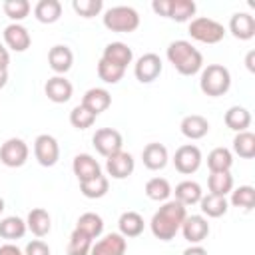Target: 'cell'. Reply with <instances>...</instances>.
Masks as SVG:
<instances>
[{
	"label": "cell",
	"instance_id": "1",
	"mask_svg": "<svg viewBox=\"0 0 255 255\" xmlns=\"http://www.w3.org/2000/svg\"><path fill=\"white\" fill-rule=\"evenodd\" d=\"M187 217V211H185V205H181L179 201H165L151 217L149 221V227H151V233L161 239V241H169L175 237V233L181 229V223L183 219Z\"/></svg>",
	"mask_w": 255,
	"mask_h": 255
},
{
	"label": "cell",
	"instance_id": "2",
	"mask_svg": "<svg viewBox=\"0 0 255 255\" xmlns=\"http://www.w3.org/2000/svg\"><path fill=\"white\" fill-rule=\"evenodd\" d=\"M169 64L181 74V76H193L201 70L203 66V56L201 52L187 40H175L167 46L165 52Z\"/></svg>",
	"mask_w": 255,
	"mask_h": 255
},
{
	"label": "cell",
	"instance_id": "3",
	"mask_svg": "<svg viewBox=\"0 0 255 255\" xmlns=\"http://www.w3.org/2000/svg\"><path fill=\"white\" fill-rule=\"evenodd\" d=\"M199 88L205 96L211 98H219L223 94L229 92L231 88V74L225 66L221 64H209L203 72H201V80H199Z\"/></svg>",
	"mask_w": 255,
	"mask_h": 255
},
{
	"label": "cell",
	"instance_id": "4",
	"mask_svg": "<svg viewBox=\"0 0 255 255\" xmlns=\"http://www.w3.org/2000/svg\"><path fill=\"white\" fill-rule=\"evenodd\" d=\"M104 26L112 32L129 34L139 26V14L131 6H112L104 14Z\"/></svg>",
	"mask_w": 255,
	"mask_h": 255
},
{
	"label": "cell",
	"instance_id": "5",
	"mask_svg": "<svg viewBox=\"0 0 255 255\" xmlns=\"http://www.w3.org/2000/svg\"><path fill=\"white\" fill-rule=\"evenodd\" d=\"M189 36L201 44H217L223 40L225 28H223V24H219L213 18L199 16L189 22Z\"/></svg>",
	"mask_w": 255,
	"mask_h": 255
},
{
	"label": "cell",
	"instance_id": "6",
	"mask_svg": "<svg viewBox=\"0 0 255 255\" xmlns=\"http://www.w3.org/2000/svg\"><path fill=\"white\" fill-rule=\"evenodd\" d=\"M151 8L155 14L171 18L175 22H187L197 10L193 0H153Z\"/></svg>",
	"mask_w": 255,
	"mask_h": 255
},
{
	"label": "cell",
	"instance_id": "7",
	"mask_svg": "<svg viewBox=\"0 0 255 255\" xmlns=\"http://www.w3.org/2000/svg\"><path fill=\"white\" fill-rule=\"evenodd\" d=\"M92 143L96 147V151L104 157H110L118 151H122V145H124V137L118 129L114 128H100L96 129L94 137H92Z\"/></svg>",
	"mask_w": 255,
	"mask_h": 255
},
{
	"label": "cell",
	"instance_id": "8",
	"mask_svg": "<svg viewBox=\"0 0 255 255\" xmlns=\"http://www.w3.org/2000/svg\"><path fill=\"white\" fill-rule=\"evenodd\" d=\"M34 155L38 159L40 165L44 167H52L58 163L60 159V145H58V139L50 133H40L36 139H34Z\"/></svg>",
	"mask_w": 255,
	"mask_h": 255
},
{
	"label": "cell",
	"instance_id": "9",
	"mask_svg": "<svg viewBox=\"0 0 255 255\" xmlns=\"http://www.w3.org/2000/svg\"><path fill=\"white\" fill-rule=\"evenodd\" d=\"M28 153H30V149H28L24 139L10 137L0 147V161L8 167H22L28 159Z\"/></svg>",
	"mask_w": 255,
	"mask_h": 255
},
{
	"label": "cell",
	"instance_id": "10",
	"mask_svg": "<svg viewBox=\"0 0 255 255\" xmlns=\"http://www.w3.org/2000/svg\"><path fill=\"white\" fill-rule=\"evenodd\" d=\"M163 70V64H161V58L153 52H147L143 56L137 58L135 66H133V74H135V80L141 82V84H151L153 80L159 78Z\"/></svg>",
	"mask_w": 255,
	"mask_h": 255
},
{
	"label": "cell",
	"instance_id": "11",
	"mask_svg": "<svg viewBox=\"0 0 255 255\" xmlns=\"http://www.w3.org/2000/svg\"><path fill=\"white\" fill-rule=\"evenodd\" d=\"M173 165L183 175L195 173L199 169V165H201V151H199V147L193 145V143H185V145L177 147L175 155H173Z\"/></svg>",
	"mask_w": 255,
	"mask_h": 255
},
{
	"label": "cell",
	"instance_id": "12",
	"mask_svg": "<svg viewBox=\"0 0 255 255\" xmlns=\"http://www.w3.org/2000/svg\"><path fill=\"white\" fill-rule=\"evenodd\" d=\"M133 167H135V161L131 157V153L128 151H118L110 157H106V171L108 175H112L114 179H126L133 173Z\"/></svg>",
	"mask_w": 255,
	"mask_h": 255
},
{
	"label": "cell",
	"instance_id": "13",
	"mask_svg": "<svg viewBox=\"0 0 255 255\" xmlns=\"http://www.w3.org/2000/svg\"><path fill=\"white\" fill-rule=\"evenodd\" d=\"M181 233L185 241L197 245L209 235V223L203 215H187L181 223Z\"/></svg>",
	"mask_w": 255,
	"mask_h": 255
},
{
	"label": "cell",
	"instance_id": "14",
	"mask_svg": "<svg viewBox=\"0 0 255 255\" xmlns=\"http://www.w3.org/2000/svg\"><path fill=\"white\" fill-rule=\"evenodd\" d=\"M128 241L120 233H108L100 241L92 243L90 255H126Z\"/></svg>",
	"mask_w": 255,
	"mask_h": 255
},
{
	"label": "cell",
	"instance_id": "15",
	"mask_svg": "<svg viewBox=\"0 0 255 255\" xmlns=\"http://www.w3.org/2000/svg\"><path fill=\"white\" fill-rule=\"evenodd\" d=\"M44 92H46V96H48L50 102H54V104H66L72 98V94H74V86L64 76H54V78H50L46 82Z\"/></svg>",
	"mask_w": 255,
	"mask_h": 255
},
{
	"label": "cell",
	"instance_id": "16",
	"mask_svg": "<svg viewBox=\"0 0 255 255\" xmlns=\"http://www.w3.org/2000/svg\"><path fill=\"white\" fill-rule=\"evenodd\" d=\"M4 42L10 50L14 52H24L30 48L32 44V38H30V32L22 26V24H8L4 28Z\"/></svg>",
	"mask_w": 255,
	"mask_h": 255
},
{
	"label": "cell",
	"instance_id": "17",
	"mask_svg": "<svg viewBox=\"0 0 255 255\" xmlns=\"http://www.w3.org/2000/svg\"><path fill=\"white\" fill-rule=\"evenodd\" d=\"M72 169H74V175L78 177V181H88V179H94L98 175H102V167L100 163L90 155V153H78L74 157V163H72Z\"/></svg>",
	"mask_w": 255,
	"mask_h": 255
},
{
	"label": "cell",
	"instance_id": "18",
	"mask_svg": "<svg viewBox=\"0 0 255 255\" xmlns=\"http://www.w3.org/2000/svg\"><path fill=\"white\" fill-rule=\"evenodd\" d=\"M229 32L237 40H251L255 36V18L249 12H235L229 20Z\"/></svg>",
	"mask_w": 255,
	"mask_h": 255
},
{
	"label": "cell",
	"instance_id": "19",
	"mask_svg": "<svg viewBox=\"0 0 255 255\" xmlns=\"http://www.w3.org/2000/svg\"><path fill=\"white\" fill-rule=\"evenodd\" d=\"M141 159H143V165L151 171H157V169H163L167 165V147L163 143H157V141H151L143 147L141 151Z\"/></svg>",
	"mask_w": 255,
	"mask_h": 255
},
{
	"label": "cell",
	"instance_id": "20",
	"mask_svg": "<svg viewBox=\"0 0 255 255\" xmlns=\"http://www.w3.org/2000/svg\"><path fill=\"white\" fill-rule=\"evenodd\" d=\"M102 58H104L106 62L116 64V66H120V68L126 70L128 64H131V60H133V52H131V48H129L128 44H124V42H110V44L104 48Z\"/></svg>",
	"mask_w": 255,
	"mask_h": 255
},
{
	"label": "cell",
	"instance_id": "21",
	"mask_svg": "<svg viewBox=\"0 0 255 255\" xmlns=\"http://www.w3.org/2000/svg\"><path fill=\"white\" fill-rule=\"evenodd\" d=\"M48 64H50V68H52L58 76H60V74H66V72L72 68V64H74V54H72V50H70L68 46L56 44V46H52L50 52H48Z\"/></svg>",
	"mask_w": 255,
	"mask_h": 255
},
{
	"label": "cell",
	"instance_id": "22",
	"mask_svg": "<svg viewBox=\"0 0 255 255\" xmlns=\"http://www.w3.org/2000/svg\"><path fill=\"white\" fill-rule=\"evenodd\" d=\"M82 106H86L92 114L98 116L112 106V96L106 88H90L82 98Z\"/></svg>",
	"mask_w": 255,
	"mask_h": 255
},
{
	"label": "cell",
	"instance_id": "23",
	"mask_svg": "<svg viewBox=\"0 0 255 255\" xmlns=\"http://www.w3.org/2000/svg\"><path fill=\"white\" fill-rule=\"evenodd\" d=\"M179 128H181V133L187 139H201L209 131V122L203 116H199V114H191V116H185L181 120Z\"/></svg>",
	"mask_w": 255,
	"mask_h": 255
},
{
	"label": "cell",
	"instance_id": "24",
	"mask_svg": "<svg viewBox=\"0 0 255 255\" xmlns=\"http://www.w3.org/2000/svg\"><path fill=\"white\" fill-rule=\"evenodd\" d=\"M26 227H28L36 237H44V235H48L50 229H52V217H50V213H48L46 209L34 207V209L28 213V217H26Z\"/></svg>",
	"mask_w": 255,
	"mask_h": 255
},
{
	"label": "cell",
	"instance_id": "25",
	"mask_svg": "<svg viewBox=\"0 0 255 255\" xmlns=\"http://www.w3.org/2000/svg\"><path fill=\"white\" fill-rule=\"evenodd\" d=\"M201 197H203V191L197 181L185 179L175 185V201H179L181 205H195L199 203Z\"/></svg>",
	"mask_w": 255,
	"mask_h": 255
},
{
	"label": "cell",
	"instance_id": "26",
	"mask_svg": "<svg viewBox=\"0 0 255 255\" xmlns=\"http://www.w3.org/2000/svg\"><path fill=\"white\" fill-rule=\"evenodd\" d=\"M143 217L137 211H124L118 219V227H120V235L124 237H137L143 231Z\"/></svg>",
	"mask_w": 255,
	"mask_h": 255
},
{
	"label": "cell",
	"instance_id": "27",
	"mask_svg": "<svg viewBox=\"0 0 255 255\" xmlns=\"http://www.w3.org/2000/svg\"><path fill=\"white\" fill-rule=\"evenodd\" d=\"M34 16L42 24H54L62 16V4L58 0H40L34 6Z\"/></svg>",
	"mask_w": 255,
	"mask_h": 255
},
{
	"label": "cell",
	"instance_id": "28",
	"mask_svg": "<svg viewBox=\"0 0 255 255\" xmlns=\"http://www.w3.org/2000/svg\"><path fill=\"white\" fill-rule=\"evenodd\" d=\"M225 126L233 131H245L249 126H251V114L247 108L243 106H231L227 112H225Z\"/></svg>",
	"mask_w": 255,
	"mask_h": 255
},
{
	"label": "cell",
	"instance_id": "29",
	"mask_svg": "<svg viewBox=\"0 0 255 255\" xmlns=\"http://www.w3.org/2000/svg\"><path fill=\"white\" fill-rule=\"evenodd\" d=\"M233 165V155L227 147H215L209 151L207 155V167L211 173H221V171H229Z\"/></svg>",
	"mask_w": 255,
	"mask_h": 255
},
{
	"label": "cell",
	"instance_id": "30",
	"mask_svg": "<svg viewBox=\"0 0 255 255\" xmlns=\"http://www.w3.org/2000/svg\"><path fill=\"white\" fill-rule=\"evenodd\" d=\"M76 229L84 231V233H86L88 237H92V239H98V237L102 235V231H104V219H102L98 213H94V211L82 213V215L78 217Z\"/></svg>",
	"mask_w": 255,
	"mask_h": 255
},
{
	"label": "cell",
	"instance_id": "31",
	"mask_svg": "<svg viewBox=\"0 0 255 255\" xmlns=\"http://www.w3.org/2000/svg\"><path fill=\"white\" fill-rule=\"evenodd\" d=\"M233 151L243 157V159H251L255 157V133L245 129V131H239L235 137H233Z\"/></svg>",
	"mask_w": 255,
	"mask_h": 255
},
{
	"label": "cell",
	"instance_id": "32",
	"mask_svg": "<svg viewBox=\"0 0 255 255\" xmlns=\"http://www.w3.org/2000/svg\"><path fill=\"white\" fill-rule=\"evenodd\" d=\"M26 221L16 217V215H10V217H4L0 221V237L4 239H22L26 235Z\"/></svg>",
	"mask_w": 255,
	"mask_h": 255
},
{
	"label": "cell",
	"instance_id": "33",
	"mask_svg": "<svg viewBox=\"0 0 255 255\" xmlns=\"http://www.w3.org/2000/svg\"><path fill=\"white\" fill-rule=\"evenodd\" d=\"M108 189H110V181H108L106 175H98L94 179H88V181L80 183V191L88 199H100L108 193Z\"/></svg>",
	"mask_w": 255,
	"mask_h": 255
},
{
	"label": "cell",
	"instance_id": "34",
	"mask_svg": "<svg viewBox=\"0 0 255 255\" xmlns=\"http://www.w3.org/2000/svg\"><path fill=\"white\" fill-rule=\"evenodd\" d=\"M199 205H201V211L207 215V217H221L227 213V199L221 197V195H213V193H207L199 199Z\"/></svg>",
	"mask_w": 255,
	"mask_h": 255
},
{
	"label": "cell",
	"instance_id": "35",
	"mask_svg": "<svg viewBox=\"0 0 255 255\" xmlns=\"http://www.w3.org/2000/svg\"><path fill=\"white\" fill-rule=\"evenodd\" d=\"M207 185H209V193L225 197V195L231 193V189H233V175H231L229 171L211 173L209 179H207Z\"/></svg>",
	"mask_w": 255,
	"mask_h": 255
},
{
	"label": "cell",
	"instance_id": "36",
	"mask_svg": "<svg viewBox=\"0 0 255 255\" xmlns=\"http://www.w3.org/2000/svg\"><path fill=\"white\" fill-rule=\"evenodd\" d=\"M145 195L151 201H167V197L171 195V185L165 177H151L145 183Z\"/></svg>",
	"mask_w": 255,
	"mask_h": 255
},
{
	"label": "cell",
	"instance_id": "37",
	"mask_svg": "<svg viewBox=\"0 0 255 255\" xmlns=\"http://www.w3.org/2000/svg\"><path fill=\"white\" fill-rule=\"evenodd\" d=\"M92 243H94L92 237H88L80 229H74L72 235H70V241H68L66 251H68V255H90Z\"/></svg>",
	"mask_w": 255,
	"mask_h": 255
},
{
	"label": "cell",
	"instance_id": "38",
	"mask_svg": "<svg viewBox=\"0 0 255 255\" xmlns=\"http://www.w3.org/2000/svg\"><path fill=\"white\" fill-rule=\"evenodd\" d=\"M231 203L235 207L245 209V211L253 209V205H255V189L251 185H239L237 189H231Z\"/></svg>",
	"mask_w": 255,
	"mask_h": 255
},
{
	"label": "cell",
	"instance_id": "39",
	"mask_svg": "<svg viewBox=\"0 0 255 255\" xmlns=\"http://www.w3.org/2000/svg\"><path fill=\"white\" fill-rule=\"evenodd\" d=\"M96 114H92L86 106H76L72 112H70V124L76 128V129H88V128H92L94 126V122H96Z\"/></svg>",
	"mask_w": 255,
	"mask_h": 255
},
{
	"label": "cell",
	"instance_id": "40",
	"mask_svg": "<svg viewBox=\"0 0 255 255\" xmlns=\"http://www.w3.org/2000/svg\"><path fill=\"white\" fill-rule=\"evenodd\" d=\"M124 74H126L124 68H120L116 64H110L104 58H100V62H98V76H100L102 82H106V84H118L124 78Z\"/></svg>",
	"mask_w": 255,
	"mask_h": 255
},
{
	"label": "cell",
	"instance_id": "41",
	"mask_svg": "<svg viewBox=\"0 0 255 255\" xmlns=\"http://www.w3.org/2000/svg\"><path fill=\"white\" fill-rule=\"evenodd\" d=\"M4 14L14 20V24H18L20 20H24L30 14V2L28 0H6L4 2Z\"/></svg>",
	"mask_w": 255,
	"mask_h": 255
},
{
	"label": "cell",
	"instance_id": "42",
	"mask_svg": "<svg viewBox=\"0 0 255 255\" xmlns=\"http://www.w3.org/2000/svg\"><path fill=\"white\" fill-rule=\"evenodd\" d=\"M72 8L78 16L82 18H92V16H98L104 8V2L102 0H74L72 2Z\"/></svg>",
	"mask_w": 255,
	"mask_h": 255
},
{
	"label": "cell",
	"instance_id": "43",
	"mask_svg": "<svg viewBox=\"0 0 255 255\" xmlns=\"http://www.w3.org/2000/svg\"><path fill=\"white\" fill-rule=\"evenodd\" d=\"M24 255H50V247L46 241L42 239H32L26 249H24Z\"/></svg>",
	"mask_w": 255,
	"mask_h": 255
},
{
	"label": "cell",
	"instance_id": "44",
	"mask_svg": "<svg viewBox=\"0 0 255 255\" xmlns=\"http://www.w3.org/2000/svg\"><path fill=\"white\" fill-rule=\"evenodd\" d=\"M0 255H24L16 245H12V243H6V245H2L0 247Z\"/></svg>",
	"mask_w": 255,
	"mask_h": 255
},
{
	"label": "cell",
	"instance_id": "45",
	"mask_svg": "<svg viewBox=\"0 0 255 255\" xmlns=\"http://www.w3.org/2000/svg\"><path fill=\"white\" fill-rule=\"evenodd\" d=\"M8 64H10V54H8V48H4L0 44V68L8 70Z\"/></svg>",
	"mask_w": 255,
	"mask_h": 255
},
{
	"label": "cell",
	"instance_id": "46",
	"mask_svg": "<svg viewBox=\"0 0 255 255\" xmlns=\"http://www.w3.org/2000/svg\"><path fill=\"white\" fill-rule=\"evenodd\" d=\"M183 255H207V251L201 247V245H191L183 251Z\"/></svg>",
	"mask_w": 255,
	"mask_h": 255
},
{
	"label": "cell",
	"instance_id": "47",
	"mask_svg": "<svg viewBox=\"0 0 255 255\" xmlns=\"http://www.w3.org/2000/svg\"><path fill=\"white\" fill-rule=\"evenodd\" d=\"M253 60H255V52L251 50V52L247 54V58H245V64H247V70H249V72H255V64H253Z\"/></svg>",
	"mask_w": 255,
	"mask_h": 255
},
{
	"label": "cell",
	"instance_id": "48",
	"mask_svg": "<svg viewBox=\"0 0 255 255\" xmlns=\"http://www.w3.org/2000/svg\"><path fill=\"white\" fill-rule=\"evenodd\" d=\"M8 84V70L0 68V88H4Z\"/></svg>",
	"mask_w": 255,
	"mask_h": 255
},
{
	"label": "cell",
	"instance_id": "49",
	"mask_svg": "<svg viewBox=\"0 0 255 255\" xmlns=\"http://www.w3.org/2000/svg\"><path fill=\"white\" fill-rule=\"evenodd\" d=\"M2 211H4V199L0 197V213H2Z\"/></svg>",
	"mask_w": 255,
	"mask_h": 255
}]
</instances>
